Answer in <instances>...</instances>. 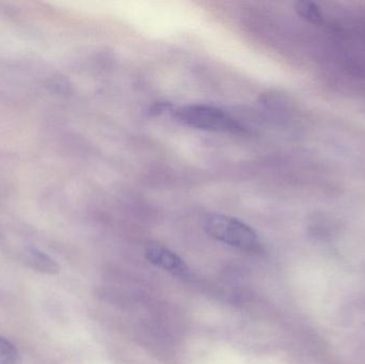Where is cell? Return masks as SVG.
Returning <instances> with one entry per match:
<instances>
[{
    "instance_id": "obj_1",
    "label": "cell",
    "mask_w": 365,
    "mask_h": 364,
    "mask_svg": "<svg viewBox=\"0 0 365 364\" xmlns=\"http://www.w3.org/2000/svg\"><path fill=\"white\" fill-rule=\"evenodd\" d=\"M204 230L212 239L245 251L259 248L257 232L237 218L222 214H210L204 219Z\"/></svg>"
},
{
    "instance_id": "obj_2",
    "label": "cell",
    "mask_w": 365,
    "mask_h": 364,
    "mask_svg": "<svg viewBox=\"0 0 365 364\" xmlns=\"http://www.w3.org/2000/svg\"><path fill=\"white\" fill-rule=\"evenodd\" d=\"M175 115L181 123L197 130L233 135L246 132V130L231 115L207 105H185L175 110Z\"/></svg>"
},
{
    "instance_id": "obj_3",
    "label": "cell",
    "mask_w": 365,
    "mask_h": 364,
    "mask_svg": "<svg viewBox=\"0 0 365 364\" xmlns=\"http://www.w3.org/2000/svg\"><path fill=\"white\" fill-rule=\"evenodd\" d=\"M145 254L150 263L173 276L185 278L189 275V269L184 260L160 244H148Z\"/></svg>"
},
{
    "instance_id": "obj_4",
    "label": "cell",
    "mask_w": 365,
    "mask_h": 364,
    "mask_svg": "<svg viewBox=\"0 0 365 364\" xmlns=\"http://www.w3.org/2000/svg\"><path fill=\"white\" fill-rule=\"evenodd\" d=\"M27 264L34 271L47 274V275H56L60 271V266L55 260L44 252L36 249L30 250L27 256Z\"/></svg>"
},
{
    "instance_id": "obj_5",
    "label": "cell",
    "mask_w": 365,
    "mask_h": 364,
    "mask_svg": "<svg viewBox=\"0 0 365 364\" xmlns=\"http://www.w3.org/2000/svg\"><path fill=\"white\" fill-rule=\"evenodd\" d=\"M0 364H21L19 350L2 336H0Z\"/></svg>"
},
{
    "instance_id": "obj_6",
    "label": "cell",
    "mask_w": 365,
    "mask_h": 364,
    "mask_svg": "<svg viewBox=\"0 0 365 364\" xmlns=\"http://www.w3.org/2000/svg\"><path fill=\"white\" fill-rule=\"evenodd\" d=\"M296 11L300 16L308 19L311 23H319L322 19V12L317 4L311 2L299 1L295 4Z\"/></svg>"
}]
</instances>
